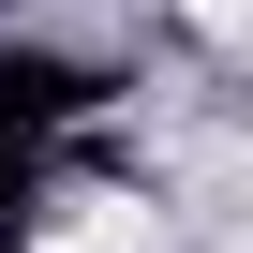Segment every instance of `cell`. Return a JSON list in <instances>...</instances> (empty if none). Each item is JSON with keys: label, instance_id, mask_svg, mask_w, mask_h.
Instances as JSON below:
<instances>
[{"label": "cell", "instance_id": "obj_1", "mask_svg": "<svg viewBox=\"0 0 253 253\" xmlns=\"http://www.w3.org/2000/svg\"><path fill=\"white\" fill-rule=\"evenodd\" d=\"M45 253H149V223H134V209H89V223H60Z\"/></svg>", "mask_w": 253, "mask_h": 253}]
</instances>
